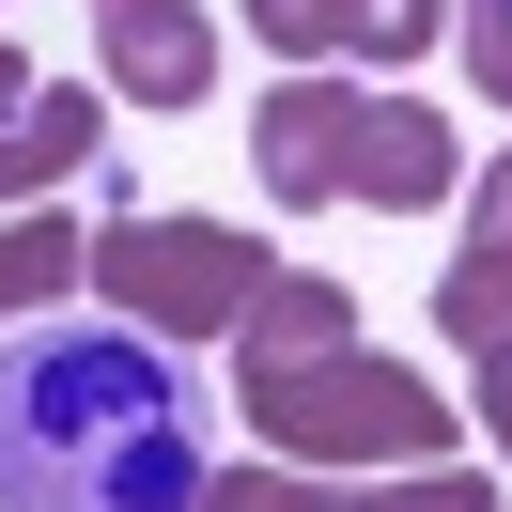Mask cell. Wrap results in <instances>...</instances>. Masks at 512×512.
Here are the masks:
<instances>
[{
  "label": "cell",
  "instance_id": "6da1fadb",
  "mask_svg": "<svg viewBox=\"0 0 512 512\" xmlns=\"http://www.w3.org/2000/svg\"><path fill=\"white\" fill-rule=\"evenodd\" d=\"M0 512H202V388L140 326L0 342Z\"/></svg>",
  "mask_w": 512,
  "mask_h": 512
},
{
  "label": "cell",
  "instance_id": "7a4b0ae2",
  "mask_svg": "<svg viewBox=\"0 0 512 512\" xmlns=\"http://www.w3.org/2000/svg\"><path fill=\"white\" fill-rule=\"evenodd\" d=\"M233 404H249V450L326 466V481L450 466V388H419L388 342H326V357H280V373H233Z\"/></svg>",
  "mask_w": 512,
  "mask_h": 512
},
{
  "label": "cell",
  "instance_id": "3957f363",
  "mask_svg": "<svg viewBox=\"0 0 512 512\" xmlns=\"http://www.w3.org/2000/svg\"><path fill=\"white\" fill-rule=\"evenodd\" d=\"M78 280H94L109 326H140V342H233L280 264H264L233 218H140V202H109V233H94Z\"/></svg>",
  "mask_w": 512,
  "mask_h": 512
},
{
  "label": "cell",
  "instance_id": "277c9868",
  "mask_svg": "<svg viewBox=\"0 0 512 512\" xmlns=\"http://www.w3.org/2000/svg\"><path fill=\"white\" fill-rule=\"evenodd\" d=\"M94 63L125 109H202L218 94V16L202 0H94Z\"/></svg>",
  "mask_w": 512,
  "mask_h": 512
},
{
  "label": "cell",
  "instance_id": "5b68a950",
  "mask_svg": "<svg viewBox=\"0 0 512 512\" xmlns=\"http://www.w3.org/2000/svg\"><path fill=\"white\" fill-rule=\"evenodd\" d=\"M450 187H466V140H450L435 109H404V94H357V171H342V202H373V218H435Z\"/></svg>",
  "mask_w": 512,
  "mask_h": 512
},
{
  "label": "cell",
  "instance_id": "8992f818",
  "mask_svg": "<svg viewBox=\"0 0 512 512\" xmlns=\"http://www.w3.org/2000/svg\"><path fill=\"white\" fill-rule=\"evenodd\" d=\"M249 140H264V187L280 202H342V171H357V78H280V94L249 109Z\"/></svg>",
  "mask_w": 512,
  "mask_h": 512
},
{
  "label": "cell",
  "instance_id": "52a82bcc",
  "mask_svg": "<svg viewBox=\"0 0 512 512\" xmlns=\"http://www.w3.org/2000/svg\"><path fill=\"white\" fill-rule=\"evenodd\" d=\"M326 342H357V295L326 264H280L249 295V326H233V373H280V357H326Z\"/></svg>",
  "mask_w": 512,
  "mask_h": 512
},
{
  "label": "cell",
  "instance_id": "ba28073f",
  "mask_svg": "<svg viewBox=\"0 0 512 512\" xmlns=\"http://www.w3.org/2000/svg\"><path fill=\"white\" fill-rule=\"evenodd\" d=\"M94 140H109V94H78V78H32V109H16V140H0V218H16L32 187H63Z\"/></svg>",
  "mask_w": 512,
  "mask_h": 512
},
{
  "label": "cell",
  "instance_id": "9c48e42d",
  "mask_svg": "<svg viewBox=\"0 0 512 512\" xmlns=\"http://www.w3.org/2000/svg\"><path fill=\"white\" fill-rule=\"evenodd\" d=\"M78 264H94V233H63V218H0V326H32V311H63L78 295Z\"/></svg>",
  "mask_w": 512,
  "mask_h": 512
},
{
  "label": "cell",
  "instance_id": "30bf717a",
  "mask_svg": "<svg viewBox=\"0 0 512 512\" xmlns=\"http://www.w3.org/2000/svg\"><path fill=\"white\" fill-rule=\"evenodd\" d=\"M435 326L466 357H512V249H466V264H435Z\"/></svg>",
  "mask_w": 512,
  "mask_h": 512
},
{
  "label": "cell",
  "instance_id": "8fae6325",
  "mask_svg": "<svg viewBox=\"0 0 512 512\" xmlns=\"http://www.w3.org/2000/svg\"><path fill=\"white\" fill-rule=\"evenodd\" d=\"M202 512H357V481H326V466H202Z\"/></svg>",
  "mask_w": 512,
  "mask_h": 512
},
{
  "label": "cell",
  "instance_id": "7c38bea8",
  "mask_svg": "<svg viewBox=\"0 0 512 512\" xmlns=\"http://www.w3.org/2000/svg\"><path fill=\"white\" fill-rule=\"evenodd\" d=\"M357 512H512V497L466 466H404V481H357Z\"/></svg>",
  "mask_w": 512,
  "mask_h": 512
},
{
  "label": "cell",
  "instance_id": "4fadbf2b",
  "mask_svg": "<svg viewBox=\"0 0 512 512\" xmlns=\"http://www.w3.org/2000/svg\"><path fill=\"white\" fill-rule=\"evenodd\" d=\"M435 32H450V0H342V47H373V63H404Z\"/></svg>",
  "mask_w": 512,
  "mask_h": 512
},
{
  "label": "cell",
  "instance_id": "5bb4252c",
  "mask_svg": "<svg viewBox=\"0 0 512 512\" xmlns=\"http://www.w3.org/2000/svg\"><path fill=\"white\" fill-rule=\"evenodd\" d=\"M450 47H466V78L512 109V0H450Z\"/></svg>",
  "mask_w": 512,
  "mask_h": 512
},
{
  "label": "cell",
  "instance_id": "9a60e30c",
  "mask_svg": "<svg viewBox=\"0 0 512 512\" xmlns=\"http://www.w3.org/2000/svg\"><path fill=\"white\" fill-rule=\"evenodd\" d=\"M249 32L295 47V63H326V47H342V0H249Z\"/></svg>",
  "mask_w": 512,
  "mask_h": 512
},
{
  "label": "cell",
  "instance_id": "2e32d148",
  "mask_svg": "<svg viewBox=\"0 0 512 512\" xmlns=\"http://www.w3.org/2000/svg\"><path fill=\"white\" fill-rule=\"evenodd\" d=\"M466 249H512V140H497V171L466 187Z\"/></svg>",
  "mask_w": 512,
  "mask_h": 512
},
{
  "label": "cell",
  "instance_id": "e0dca14e",
  "mask_svg": "<svg viewBox=\"0 0 512 512\" xmlns=\"http://www.w3.org/2000/svg\"><path fill=\"white\" fill-rule=\"evenodd\" d=\"M481 419H497V466H512V357H481Z\"/></svg>",
  "mask_w": 512,
  "mask_h": 512
},
{
  "label": "cell",
  "instance_id": "ac0fdd59",
  "mask_svg": "<svg viewBox=\"0 0 512 512\" xmlns=\"http://www.w3.org/2000/svg\"><path fill=\"white\" fill-rule=\"evenodd\" d=\"M16 109H32V63H16V47H0V140H16Z\"/></svg>",
  "mask_w": 512,
  "mask_h": 512
},
{
  "label": "cell",
  "instance_id": "d6986e66",
  "mask_svg": "<svg viewBox=\"0 0 512 512\" xmlns=\"http://www.w3.org/2000/svg\"><path fill=\"white\" fill-rule=\"evenodd\" d=\"M0 16H16V0H0Z\"/></svg>",
  "mask_w": 512,
  "mask_h": 512
}]
</instances>
